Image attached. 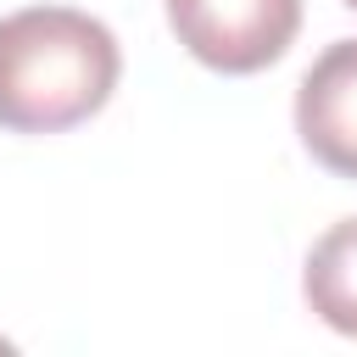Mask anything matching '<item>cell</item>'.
Instances as JSON below:
<instances>
[{"instance_id": "obj_1", "label": "cell", "mask_w": 357, "mask_h": 357, "mask_svg": "<svg viewBox=\"0 0 357 357\" xmlns=\"http://www.w3.org/2000/svg\"><path fill=\"white\" fill-rule=\"evenodd\" d=\"M123 73L112 28L73 6H28L0 17V128L61 134L89 123Z\"/></svg>"}, {"instance_id": "obj_2", "label": "cell", "mask_w": 357, "mask_h": 357, "mask_svg": "<svg viewBox=\"0 0 357 357\" xmlns=\"http://www.w3.org/2000/svg\"><path fill=\"white\" fill-rule=\"evenodd\" d=\"M167 28L212 73L273 67L301 28V0H167Z\"/></svg>"}, {"instance_id": "obj_3", "label": "cell", "mask_w": 357, "mask_h": 357, "mask_svg": "<svg viewBox=\"0 0 357 357\" xmlns=\"http://www.w3.org/2000/svg\"><path fill=\"white\" fill-rule=\"evenodd\" d=\"M296 134L307 156L357 178V39H335L296 84Z\"/></svg>"}, {"instance_id": "obj_4", "label": "cell", "mask_w": 357, "mask_h": 357, "mask_svg": "<svg viewBox=\"0 0 357 357\" xmlns=\"http://www.w3.org/2000/svg\"><path fill=\"white\" fill-rule=\"evenodd\" d=\"M301 296L329 329L357 335V218H340L329 234L312 240L301 268Z\"/></svg>"}, {"instance_id": "obj_5", "label": "cell", "mask_w": 357, "mask_h": 357, "mask_svg": "<svg viewBox=\"0 0 357 357\" xmlns=\"http://www.w3.org/2000/svg\"><path fill=\"white\" fill-rule=\"evenodd\" d=\"M340 6H351V11H357V0H340Z\"/></svg>"}]
</instances>
